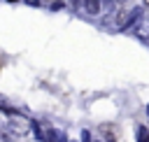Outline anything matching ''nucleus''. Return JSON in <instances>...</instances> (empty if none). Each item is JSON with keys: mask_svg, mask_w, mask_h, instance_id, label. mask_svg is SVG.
Returning a JSON list of instances; mask_svg holds the SVG:
<instances>
[{"mask_svg": "<svg viewBox=\"0 0 149 142\" xmlns=\"http://www.w3.org/2000/svg\"><path fill=\"white\" fill-rule=\"evenodd\" d=\"M79 2H81L84 12H86V14H91V16H93V14H98V12L102 9V0H79Z\"/></svg>", "mask_w": 149, "mask_h": 142, "instance_id": "nucleus-1", "label": "nucleus"}]
</instances>
